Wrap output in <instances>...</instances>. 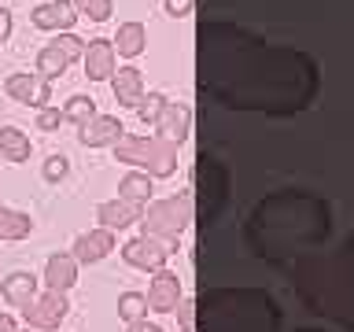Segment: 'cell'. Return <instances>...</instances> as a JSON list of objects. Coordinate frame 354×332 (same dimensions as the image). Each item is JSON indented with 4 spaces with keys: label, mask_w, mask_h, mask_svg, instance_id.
I'll return each instance as SVG.
<instances>
[{
    "label": "cell",
    "mask_w": 354,
    "mask_h": 332,
    "mask_svg": "<svg viewBox=\"0 0 354 332\" xmlns=\"http://www.w3.org/2000/svg\"><path fill=\"white\" fill-rule=\"evenodd\" d=\"M63 174H66V159L63 155H52V159L44 163V177H48V181H59Z\"/></svg>",
    "instance_id": "cell-28"
},
{
    "label": "cell",
    "mask_w": 354,
    "mask_h": 332,
    "mask_svg": "<svg viewBox=\"0 0 354 332\" xmlns=\"http://www.w3.org/2000/svg\"><path fill=\"white\" fill-rule=\"evenodd\" d=\"M59 122H66L59 107H41V111H37V126H41L44 133H52V129H59Z\"/></svg>",
    "instance_id": "cell-27"
},
{
    "label": "cell",
    "mask_w": 354,
    "mask_h": 332,
    "mask_svg": "<svg viewBox=\"0 0 354 332\" xmlns=\"http://www.w3.org/2000/svg\"><path fill=\"white\" fill-rule=\"evenodd\" d=\"M118 314H122V321H140L144 314H148V295H140V292H126L118 299Z\"/></svg>",
    "instance_id": "cell-24"
},
{
    "label": "cell",
    "mask_w": 354,
    "mask_h": 332,
    "mask_svg": "<svg viewBox=\"0 0 354 332\" xmlns=\"http://www.w3.org/2000/svg\"><path fill=\"white\" fill-rule=\"evenodd\" d=\"M111 89H115V100L122 107H137L144 100V74L137 71V66H115Z\"/></svg>",
    "instance_id": "cell-14"
},
{
    "label": "cell",
    "mask_w": 354,
    "mask_h": 332,
    "mask_svg": "<svg viewBox=\"0 0 354 332\" xmlns=\"http://www.w3.org/2000/svg\"><path fill=\"white\" fill-rule=\"evenodd\" d=\"M111 251H115L111 229H93V232H82V237L74 240V262H100Z\"/></svg>",
    "instance_id": "cell-16"
},
{
    "label": "cell",
    "mask_w": 354,
    "mask_h": 332,
    "mask_svg": "<svg viewBox=\"0 0 354 332\" xmlns=\"http://www.w3.org/2000/svg\"><path fill=\"white\" fill-rule=\"evenodd\" d=\"M162 4H166V15H174V19H181L192 11V0H162Z\"/></svg>",
    "instance_id": "cell-30"
},
{
    "label": "cell",
    "mask_w": 354,
    "mask_h": 332,
    "mask_svg": "<svg viewBox=\"0 0 354 332\" xmlns=\"http://www.w3.org/2000/svg\"><path fill=\"white\" fill-rule=\"evenodd\" d=\"M100 229H129L133 221L144 218V203H133V199H107V203L96 207Z\"/></svg>",
    "instance_id": "cell-13"
},
{
    "label": "cell",
    "mask_w": 354,
    "mask_h": 332,
    "mask_svg": "<svg viewBox=\"0 0 354 332\" xmlns=\"http://www.w3.org/2000/svg\"><path fill=\"white\" fill-rule=\"evenodd\" d=\"M0 332H15V317L11 314H0Z\"/></svg>",
    "instance_id": "cell-33"
},
{
    "label": "cell",
    "mask_w": 354,
    "mask_h": 332,
    "mask_svg": "<svg viewBox=\"0 0 354 332\" xmlns=\"http://www.w3.org/2000/svg\"><path fill=\"white\" fill-rule=\"evenodd\" d=\"M303 292L310 299V306L328 310L339 317H354V251H343L339 259H332L328 266H306L303 270Z\"/></svg>",
    "instance_id": "cell-2"
},
{
    "label": "cell",
    "mask_w": 354,
    "mask_h": 332,
    "mask_svg": "<svg viewBox=\"0 0 354 332\" xmlns=\"http://www.w3.org/2000/svg\"><path fill=\"white\" fill-rule=\"evenodd\" d=\"M74 8H77V15H85L88 22H107L111 19V0H74Z\"/></svg>",
    "instance_id": "cell-25"
},
{
    "label": "cell",
    "mask_w": 354,
    "mask_h": 332,
    "mask_svg": "<svg viewBox=\"0 0 354 332\" xmlns=\"http://www.w3.org/2000/svg\"><path fill=\"white\" fill-rule=\"evenodd\" d=\"M122 137H126V133H122V122L115 115H96V118H88L85 126L77 129V140H82L85 148H104V144L115 148Z\"/></svg>",
    "instance_id": "cell-12"
},
{
    "label": "cell",
    "mask_w": 354,
    "mask_h": 332,
    "mask_svg": "<svg viewBox=\"0 0 354 332\" xmlns=\"http://www.w3.org/2000/svg\"><path fill=\"white\" fill-rule=\"evenodd\" d=\"M188 133H192V111H188V104H174V100H166L162 115L155 118V137H162L170 144H185Z\"/></svg>",
    "instance_id": "cell-9"
},
{
    "label": "cell",
    "mask_w": 354,
    "mask_h": 332,
    "mask_svg": "<svg viewBox=\"0 0 354 332\" xmlns=\"http://www.w3.org/2000/svg\"><path fill=\"white\" fill-rule=\"evenodd\" d=\"M199 89L229 111L299 115L321 93V66L310 52L270 44L236 22L199 30Z\"/></svg>",
    "instance_id": "cell-1"
},
{
    "label": "cell",
    "mask_w": 354,
    "mask_h": 332,
    "mask_svg": "<svg viewBox=\"0 0 354 332\" xmlns=\"http://www.w3.org/2000/svg\"><path fill=\"white\" fill-rule=\"evenodd\" d=\"M30 229H33L30 214L11 210V207H0V240H22V237H30Z\"/></svg>",
    "instance_id": "cell-21"
},
{
    "label": "cell",
    "mask_w": 354,
    "mask_h": 332,
    "mask_svg": "<svg viewBox=\"0 0 354 332\" xmlns=\"http://www.w3.org/2000/svg\"><path fill=\"white\" fill-rule=\"evenodd\" d=\"M115 159L140 166L148 177H170L177 170V144L162 137H122L115 144Z\"/></svg>",
    "instance_id": "cell-3"
},
{
    "label": "cell",
    "mask_w": 354,
    "mask_h": 332,
    "mask_svg": "<svg viewBox=\"0 0 354 332\" xmlns=\"http://www.w3.org/2000/svg\"><path fill=\"white\" fill-rule=\"evenodd\" d=\"M4 93L19 104H30V107H48L52 100V82H44L37 74H11L4 82Z\"/></svg>",
    "instance_id": "cell-10"
},
{
    "label": "cell",
    "mask_w": 354,
    "mask_h": 332,
    "mask_svg": "<svg viewBox=\"0 0 354 332\" xmlns=\"http://www.w3.org/2000/svg\"><path fill=\"white\" fill-rule=\"evenodd\" d=\"M30 22L48 33H71L77 22V8H74V0H44V4L30 11Z\"/></svg>",
    "instance_id": "cell-7"
},
{
    "label": "cell",
    "mask_w": 354,
    "mask_h": 332,
    "mask_svg": "<svg viewBox=\"0 0 354 332\" xmlns=\"http://www.w3.org/2000/svg\"><path fill=\"white\" fill-rule=\"evenodd\" d=\"M174 255V243L170 240H155V237H137L122 248V259L137 270H148V273H159L166 270V259Z\"/></svg>",
    "instance_id": "cell-6"
},
{
    "label": "cell",
    "mask_w": 354,
    "mask_h": 332,
    "mask_svg": "<svg viewBox=\"0 0 354 332\" xmlns=\"http://www.w3.org/2000/svg\"><path fill=\"white\" fill-rule=\"evenodd\" d=\"M140 221H144V237L177 240L185 232V225L192 221V203H188V196L159 199V203H148V214H144Z\"/></svg>",
    "instance_id": "cell-4"
},
{
    "label": "cell",
    "mask_w": 354,
    "mask_h": 332,
    "mask_svg": "<svg viewBox=\"0 0 354 332\" xmlns=\"http://www.w3.org/2000/svg\"><path fill=\"white\" fill-rule=\"evenodd\" d=\"M85 55V41L77 37V33L71 30V33H55V37L44 44V48L37 52V77H44V82H52V77H63V71L71 66L74 59H82Z\"/></svg>",
    "instance_id": "cell-5"
},
{
    "label": "cell",
    "mask_w": 354,
    "mask_h": 332,
    "mask_svg": "<svg viewBox=\"0 0 354 332\" xmlns=\"http://www.w3.org/2000/svg\"><path fill=\"white\" fill-rule=\"evenodd\" d=\"M177 303H181V281H177V273L159 270L151 281V292H148V306L159 310V314H170Z\"/></svg>",
    "instance_id": "cell-15"
},
{
    "label": "cell",
    "mask_w": 354,
    "mask_h": 332,
    "mask_svg": "<svg viewBox=\"0 0 354 332\" xmlns=\"http://www.w3.org/2000/svg\"><path fill=\"white\" fill-rule=\"evenodd\" d=\"M162 107H166V96L162 93H144V100L137 104V115L148 122V126H155V118L162 115Z\"/></svg>",
    "instance_id": "cell-26"
},
{
    "label": "cell",
    "mask_w": 354,
    "mask_h": 332,
    "mask_svg": "<svg viewBox=\"0 0 354 332\" xmlns=\"http://www.w3.org/2000/svg\"><path fill=\"white\" fill-rule=\"evenodd\" d=\"M22 310H26V325L30 329H55L66 317L71 303H66L63 292H44V295H37L30 306H22Z\"/></svg>",
    "instance_id": "cell-8"
},
{
    "label": "cell",
    "mask_w": 354,
    "mask_h": 332,
    "mask_svg": "<svg viewBox=\"0 0 354 332\" xmlns=\"http://www.w3.org/2000/svg\"><path fill=\"white\" fill-rule=\"evenodd\" d=\"M63 118L85 126L88 118H96V100L93 96H71V100H66V107H63Z\"/></svg>",
    "instance_id": "cell-23"
},
{
    "label": "cell",
    "mask_w": 354,
    "mask_h": 332,
    "mask_svg": "<svg viewBox=\"0 0 354 332\" xmlns=\"http://www.w3.org/2000/svg\"><path fill=\"white\" fill-rule=\"evenodd\" d=\"M129 332H162V329H159V325H151V321H144V317H140V321H133V325H129Z\"/></svg>",
    "instance_id": "cell-32"
},
{
    "label": "cell",
    "mask_w": 354,
    "mask_h": 332,
    "mask_svg": "<svg viewBox=\"0 0 354 332\" xmlns=\"http://www.w3.org/2000/svg\"><path fill=\"white\" fill-rule=\"evenodd\" d=\"M0 292H4V299L11 306H30L33 299V292H37V281H33V273H11V277H4V284H0Z\"/></svg>",
    "instance_id": "cell-19"
},
{
    "label": "cell",
    "mask_w": 354,
    "mask_h": 332,
    "mask_svg": "<svg viewBox=\"0 0 354 332\" xmlns=\"http://www.w3.org/2000/svg\"><path fill=\"white\" fill-rule=\"evenodd\" d=\"M85 77L88 82H111V74H115V44L111 37H96L85 44Z\"/></svg>",
    "instance_id": "cell-11"
},
{
    "label": "cell",
    "mask_w": 354,
    "mask_h": 332,
    "mask_svg": "<svg viewBox=\"0 0 354 332\" xmlns=\"http://www.w3.org/2000/svg\"><path fill=\"white\" fill-rule=\"evenodd\" d=\"M11 37V11L0 8V48H4V41Z\"/></svg>",
    "instance_id": "cell-31"
},
{
    "label": "cell",
    "mask_w": 354,
    "mask_h": 332,
    "mask_svg": "<svg viewBox=\"0 0 354 332\" xmlns=\"http://www.w3.org/2000/svg\"><path fill=\"white\" fill-rule=\"evenodd\" d=\"M0 155L8 163H26L30 159V137L15 126H0Z\"/></svg>",
    "instance_id": "cell-20"
},
{
    "label": "cell",
    "mask_w": 354,
    "mask_h": 332,
    "mask_svg": "<svg viewBox=\"0 0 354 332\" xmlns=\"http://www.w3.org/2000/svg\"><path fill=\"white\" fill-rule=\"evenodd\" d=\"M122 199H133V203H148L151 199V177L148 174H126L118 185Z\"/></svg>",
    "instance_id": "cell-22"
},
{
    "label": "cell",
    "mask_w": 354,
    "mask_h": 332,
    "mask_svg": "<svg viewBox=\"0 0 354 332\" xmlns=\"http://www.w3.org/2000/svg\"><path fill=\"white\" fill-rule=\"evenodd\" d=\"M74 281H77L74 255H52L48 266H44V284H48V292H66Z\"/></svg>",
    "instance_id": "cell-18"
},
{
    "label": "cell",
    "mask_w": 354,
    "mask_h": 332,
    "mask_svg": "<svg viewBox=\"0 0 354 332\" xmlns=\"http://www.w3.org/2000/svg\"><path fill=\"white\" fill-rule=\"evenodd\" d=\"M177 314H181V329L196 332V306L192 303H177Z\"/></svg>",
    "instance_id": "cell-29"
},
{
    "label": "cell",
    "mask_w": 354,
    "mask_h": 332,
    "mask_svg": "<svg viewBox=\"0 0 354 332\" xmlns=\"http://www.w3.org/2000/svg\"><path fill=\"white\" fill-rule=\"evenodd\" d=\"M111 44H115V55H122V59H137L144 44H148V30H144V22H122Z\"/></svg>",
    "instance_id": "cell-17"
}]
</instances>
